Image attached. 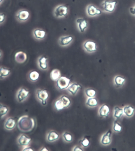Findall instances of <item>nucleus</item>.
<instances>
[{"label": "nucleus", "mask_w": 135, "mask_h": 151, "mask_svg": "<svg viewBox=\"0 0 135 151\" xmlns=\"http://www.w3.org/2000/svg\"><path fill=\"white\" fill-rule=\"evenodd\" d=\"M11 73V70L6 67L0 66V80H3L8 78Z\"/></svg>", "instance_id": "19"}, {"label": "nucleus", "mask_w": 135, "mask_h": 151, "mask_svg": "<svg viewBox=\"0 0 135 151\" xmlns=\"http://www.w3.org/2000/svg\"><path fill=\"white\" fill-rule=\"evenodd\" d=\"M17 123L16 119L12 117L7 118L4 123V128L6 130L11 131L16 127Z\"/></svg>", "instance_id": "12"}, {"label": "nucleus", "mask_w": 135, "mask_h": 151, "mask_svg": "<svg viewBox=\"0 0 135 151\" xmlns=\"http://www.w3.org/2000/svg\"><path fill=\"white\" fill-rule=\"evenodd\" d=\"M10 111L9 106L0 103V120L7 115Z\"/></svg>", "instance_id": "23"}, {"label": "nucleus", "mask_w": 135, "mask_h": 151, "mask_svg": "<svg viewBox=\"0 0 135 151\" xmlns=\"http://www.w3.org/2000/svg\"><path fill=\"white\" fill-rule=\"evenodd\" d=\"M82 88V86L77 83H74L70 84L69 87L67 88V90L69 93L74 96L77 93L79 90Z\"/></svg>", "instance_id": "17"}, {"label": "nucleus", "mask_w": 135, "mask_h": 151, "mask_svg": "<svg viewBox=\"0 0 135 151\" xmlns=\"http://www.w3.org/2000/svg\"><path fill=\"white\" fill-rule=\"evenodd\" d=\"M4 0H0V5L3 3V2H4Z\"/></svg>", "instance_id": "40"}, {"label": "nucleus", "mask_w": 135, "mask_h": 151, "mask_svg": "<svg viewBox=\"0 0 135 151\" xmlns=\"http://www.w3.org/2000/svg\"><path fill=\"white\" fill-rule=\"evenodd\" d=\"M68 13V8L64 5H61L56 7L54 11V15L57 18L65 17Z\"/></svg>", "instance_id": "7"}, {"label": "nucleus", "mask_w": 135, "mask_h": 151, "mask_svg": "<svg viewBox=\"0 0 135 151\" xmlns=\"http://www.w3.org/2000/svg\"><path fill=\"white\" fill-rule=\"evenodd\" d=\"M71 104V100L70 98L67 96L63 95L55 102L54 107L57 111H60L69 107Z\"/></svg>", "instance_id": "2"}, {"label": "nucleus", "mask_w": 135, "mask_h": 151, "mask_svg": "<svg viewBox=\"0 0 135 151\" xmlns=\"http://www.w3.org/2000/svg\"><path fill=\"white\" fill-rule=\"evenodd\" d=\"M70 79L64 76H61L56 81V85L57 88L62 91L67 89L70 85Z\"/></svg>", "instance_id": "9"}, {"label": "nucleus", "mask_w": 135, "mask_h": 151, "mask_svg": "<svg viewBox=\"0 0 135 151\" xmlns=\"http://www.w3.org/2000/svg\"><path fill=\"white\" fill-rule=\"evenodd\" d=\"M59 135L58 133L54 131H51L48 132L46 136V139L48 141L53 142L58 140Z\"/></svg>", "instance_id": "22"}, {"label": "nucleus", "mask_w": 135, "mask_h": 151, "mask_svg": "<svg viewBox=\"0 0 135 151\" xmlns=\"http://www.w3.org/2000/svg\"><path fill=\"white\" fill-rule=\"evenodd\" d=\"M86 12L88 16L90 17H94L102 14L101 10L92 4H90L87 6Z\"/></svg>", "instance_id": "11"}, {"label": "nucleus", "mask_w": 135, "mask_h": 151, "mask_svg": "<svg viewBox=\"0 0 135 151\" xmlns=\"http://www.w3.org/2000/svg\"><path fill=\"white\" fill-rule=\"evenodd\" d=\"M61 77L60 71L58 69H53L50 73V78L54 81H57Z\"/></svg>", "instance_id": "27"}, {"label": "nucleus", "mask_w": 135, "mask_h": 151, "mask_svg": "<svg viewBox=\"0 0 135 151\" xmlns=\"http://www.w3.org/2000/svg\"><path fill=\"white\" fill-rule=\"evenodd\" d=\"M39 76V73L38 71L33 70L30 71L28 73V78L30 81L34 82L38 80Z\"/></svg>", "instance_id": "24"}, {"label": "nucleus", "mask_w": 135, "mask_h": 151, "mask_svg": "<svg viewBox=\"0 0 135 151\" xmlns=\"http://www.w3.org/2000/svg\"><path fill=\"white\" fill-rule=\"evenodd\" d=\"M114 117L117 120L121 119L122 116L124 114L123 109L118 106H116L114 108Z\"/></svg>", "instance_id": "28"}, {"label": "nucleus", "mask_w": 135, "mask_h": 151, "mask_svg": "<svg viewBox=\"0 0 135 151\" xmlns=\"http://www.w3.org/2000/svg\"><path fill=\"white\" fill-rule=\"evenodd\" d=\"M73 40V37L71 36H64L60 37L58 43L61 46L65 47L70 45Z\"/></svg>", "instance_id": "14"}, {"label": "nucleus", "mask_w": 135, "mask_h": 151, "mask_svg": "<svg viewBox=\"0 0 135 151\" xmlns=\"http://www.w3.org/2000/svg\"><path fill=\"white\" fill-rule=\"evenodd\" d=\"M30 91L24 87H21L16 92V99L19 103H23L27 99Z\"/></svg>", "instance_id": "3"}, {"label": "nucleus", "mask_w": 135, "mask_h": 151, "mask_svg": "<svg viewBox=\"0 0 135 151\" xmlns=\"http://www.w3.org/2000/svg\"><path fill=\"white\" fill-rule=\"evenodd\" d=\"M83 47L87 52L92 53L97 50V46L95 42L91 40H87L83 44Z\"/></svg>", "instance_id": "10"}, {"label": "nucleus", "mask_w": 135, "mask_h": 151, "mask_svg": "<svg viewBox=\"0 0 135 151\" xmlns=\"http://www.w3.org/2000/svg\"><path fill=\"white\" fill-rule=\"evenodd\" d=\"M32 34L34 37L38 40H42L44 39L46 36V32L44 30L40 29H34Z\"/></svg>", "instance_id": "16"}, {"label": "nucleus", "mask_w": 135, "mask_h": 151, "mask_svg": "<svg viewBox=\"0 0 135 151\" xmlns=\"http://www.w3.org/2000/svg\"><path fill=\"white\" fill-rule=\"evenodd\" d=\"M84 92L88 98H93L95 97L96 91L95 90L92 88H88L85 90Z\"/></svg>", "instance_id": "30"}, {"label": "nucleus", "mask_w": 135, "mask_h": 151, "mask_svg": "<svg viewBox=\"0 0 135 151\" xmlns=\"http://www.w3.org/2000/svg\"><path fill=\"white\" fill-rule=\"evenodd\" d=\"M48 59L44 56L39 57L38 60V64L39 67L42 70H46L48 68Z\"/></svg>", "instance_id": "21"}, {"label": "nucleus", "mask_w": 135, "mask_h": 151, "mask_svg": "<svg viewBox=\"0 0 135 151\" xmlns=\"http://www.w3.org/2000/svg\"><path fill=\"white\" fill-rule=\"evenodd\" d=\"M36 96L42 105H45L49 98L48 91L45 90L38 89L36 91Z\"/></svg>", "instance_id": "6"}, {"label": "nucleus", "mask_w": 135, "mask_h": 151, "mask_svg": "<svg viewBox=\"0 0 135 151\" xmlns=\"http://www.w3.org/2000/svg\"><path fill=\"white\" fill-rule=\"evenodd\" d=\"M79 143L83 147H87L89 146L90 142L87 138L84 137L80 140Z\"/></svg>", "instance_id": "32"}, {"label": "nucleus", "mask_w": 135, "mask_h": 151, "mask_svg": "<svg viewBox=\"0 0 135 151\" xmlns=\"http://www.w3.org/2000/svg\"><path fill=\"white\" fill-rule=\"evenodd\" d=\"M63 137L64 141L67 142H71L73 140L72 134L68 132H64L63 134Z\"/></svg>", "instance_id": "31"}, {"label": "nucleus", "mask_w": 135, "mask_h": 151, "mask_svg": "<svg viewBox=\"0 0 135 151\" xmlns=\"http://www.w3.org/2000/svg\"><path fill=\"white\" fill-rule=\"evenodd\" d=\"M98 112L100 116L101 117L108 118L110 112V108L106 104H104L100 108Z\"/></svg>", "instance_id": "18"}, {"label": "nucleus", "mask_w": 135, "mask_h": 151, "mask_svg": "<svg viewBox=\"0 0 135 151\" xmlns=\"http://www.w3.org/2000/svg\"><path fill=\"white\" fill-rule=\"evenodd\" d=\"M77 27L81 32H84L88 27V23L84 19L79 18L76 19Z\"/></svg>", "instance_id": "15"}, {"label": "nucleus", "mask_w": 135, "mask_h": 151, "mask_svg": "<svg viewBox=\"0 0 135 151\" xmlns=\"http://www.w3.org/2000/svg\"><path fill=\"white\" fill-rule=\"evenodd\" d=\"M135 110L134 108L130 105L126 106L123 108V112H124V114L129 117H130L134 115Z\"/></svg>", "instance_id": "26"}, {"label": "nucleus", "mask_w": 135, "mask_h": 151, "mask_svg": "<svg viewBox=\"0 0 135 151\" xmlns=\"http://www.w3.org/2000/svg\"><path fill=\"white\" fill-rule=\"evenodd\" d=\"M22 150L24 151H32L34 150L32 149L31 147H29V146H27L23 147V148H22Z\"/></svg>", "instance_id": "36"}, {"label": "nucleus", "mask_w": 135, "mask_h": 151, "mask_svg": "<svg viewBox=\"0 0 135 151\" xmlns=\"http://www.w3.org/2000/svg\"><path fill=\"white\" fill-rule=\"evenodd\" d=\"M49 150L47 149L46 147H43L42 148V150H40V151H48Z\"/></svg>", "instance_id": "39"}, {"label": "nucleus", "mask_w": 135, "mask_h": 151, "mask_svg": "<svg viewBox=\"0 0 135 151\" xmlns=\"http://www.w3.org/2000/svg\"><path fill=\"white\" fill-rule=\"evenodd\" d=\"M31 141V138L24 134H20L17 139V142L18 146L22 147V148L29 146Z\"/></svg>", "instance_id": "5"}, {"label": "nucleus", "mask_w": 135, "mask_h": 151, "mask_svg": "<svg viewBox=\"0 0 135 151\" xmlns=\"http://www.w3.org/2000/svg\"><path fill=\"white\" fill-rule=\"evenodd\" d=\"M14 58L16 63L22 64L25 63L27 58V57L25 52L20 51L16 52Z\"/></svg>", "instance_id": "13"}, {"label": "nucleus", "mask_w": 135, "mask_h": 151, "mask_svg": "<svg viewBox=\"0 0 135 151\" xmlns=\"http://www.w3.org/2000/svg\"><path fill=\"white\" fill-rule=\"evenodd\" d=\"M111 130L108 131L105 134H103L101 139V143L105 146L110 145L111 142Z\"/></svg>", "instance_id": "20"}, {"label": "nucleus", "mask_w": 135, "mask_h": 151, "mask_svg": "<svg viewBox=\"0 0 135 151\" xmlns=\"http://www.w3.org/2000/svg\"><path fill=\"white\" fill-rule=\"evenodd\" d=\"M6 19V14L4 13H0V25L4 24Z\"/></svg>", "instance_id": "34"}, {"label": "nucleus", "mask_w": 135, "mask_h": 151, "mask_svg": "<svg viewBox=\"0 0 135 151\" xmlns=\"http://www.w3.org/2000/svg\"><path fill=\"white\" fill-rule=\"evenodd\" d=\"M17 127L21 132L24 133L31 132L36 126V122L33 118L28 115L20 117L17 122Z\"/></svg>", "instance_id": "1"}, {"label": "nucleus", "mask_w": 135, "mask_h": 151, "mask_svg": "<svg viewBox=\"0 0 135 151\" xmlns=\"http://www.w3.org/2000/svg\"><path fill=\"white\" fill-rule=\"evenodd\" d=\"M98 100L95 97L88 98L86 102V105L91 108L96 107L98 105Z\"/></svg>", "instance_id": "25"}, {"label": "nucleus", "mask_w": 135, "mask_h": 151, "mask_svg": "<svg viewBox=\"0 0 135 151\" xmlns=\"http://www.w3.org/2000/svg\"><path fill=\"white\" fill-rule=\"evenodd\" d=\"M117 4V1L105 0L102 3V8L103 10L106 12H113L114 11Z\"/></svg>", "instance_id": "8"}, {"label": "nucleus", "mask_w": 135, "mask_h": 151, "mask_svg": "<svg viewBox=\"0 0 135 151\" xmlns=\"http://www.w3.org/2000/svg\"><path fill=\"white\" fill-rule=\"evenodd\" d=\"M130 12L133 15H135V6L134 8H131L130 9Z\"/></svg>", "instance_id": "37"}, {"label": "nucleus", "mask_w": 135, "mask_h": 151, "mask_svg": "<svg viewBox=\"0 0 135 151\" xmlns=\"http://www.w3.org/2000/svg\"><path fill=\"white\" fill-rule=\"evenodd\" d=\"M30 16V13L28 10L25 9H21L16 12L15 18L19 23H25L28 20Z\"/></svg>", "instance_id": "4"}, {"label": "nucleus", "mask_w": 135, "mask_h": 151, "mask_svg": "<svg viewBox=\"0 0 135 151\" xmlns=\"http://www.w3.org/2000/svg\"><path fill=\"white\" fill-rule=\"evenodd\" d=\"M125 81V78L121 76H117L114 79L115 84L117 86H122L124 85Z\"/></svg>", "instance_id": "29"}, {"label": "nucleus", "mask_w": 135, "mask_h": 151, "mask_svg": "<svg viewBox=\"0 0 135 151\" xmlns=\"http://www.w3.org/2000/svg\"><path fill=\"white\" fill-rule=\"evenodd\" d=\"M84 150L82 147L79 146H76L74 147L72 151H83Z\"/></svg>", "instance_id": "35"}, {"label": "nucleus", "mask_w": 135, "mask_h": 151, "mask_svg": "<svg viewBox=\"0 0 135 151\" xmlns=\"http://www.w3.org/2000/svg\"><path fill=\"white\" fill-rule=\"evenodd\" d=\"M113 129L116 132H120L122 130V126L117 120H116L114 122Z\"/></svg>", "instance_id": "33"}, {"label": "nucleus", "mask_w": 135, "mask_h": 151, "mask_svg": "<svg viewBox=\"0 0 135 151\" xmlns=\"http://www.w3.org/2000/svg\"><path fill=\"white\" fill-rule=\"evenodd\" d=\"M3 51H2V50L0 49V60L3 58Z\"/></svg>", "instance_id": "38"}]
</instances>
